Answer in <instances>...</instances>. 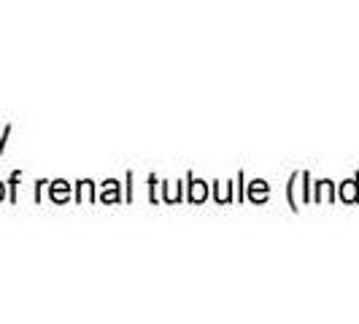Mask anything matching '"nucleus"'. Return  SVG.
Listing matches in <instances>:
<instances>
[{
	"mask_svg": "<svg viewBox=\"0 0 359 324\" xmlns=\"http://www.w3.org/2000/svg\"><path fill=\"white\" fill-rule=\"evenodd\" d=\"M0 195H3V192H0Z\"/></svg>",
	"mask_w": 359,
	"mask_h": 324,
	"instance_id": "obj_1",
	"label": "nucleus"
}]
</instances>
